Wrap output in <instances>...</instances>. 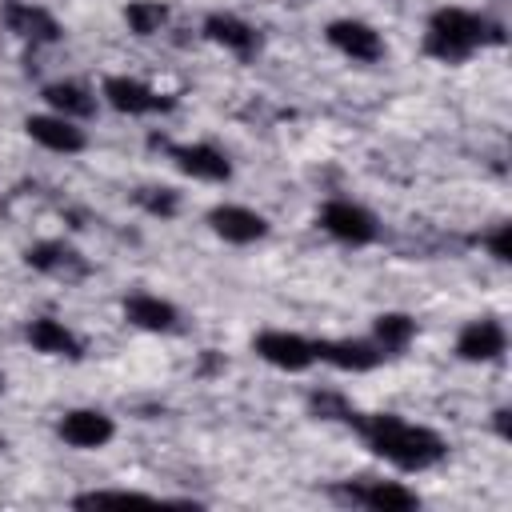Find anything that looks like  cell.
<instances>
[{
	"mask_svg": "<svg viewBox=\"0 0 512 512\" xmlns=\"http://www.w3.org/2000/svg\"><path fill=\"white\" fill-rule=\"evenodd\" d=\"M316 364H328L336 372H372L384 364V352L372 336H340V340H312Z\"/></svg>",
	"mask_w": 512,
	"mask_h": 512,
	"instance_id": "10",
	"label": "cell"
},
{
	"mask_svg": "<svg viewBox=\"0 0 512 512\" xmlns=\"http://www.w3.org/2000/svg\"><path fill=\"white\" fill-rule=\"evenodd\" d=\"M40 96H44L48 112H60L68 120H88L100 108V96L88 84H80V80H52V84H44Z\"/></svg>",
	"mask_w": 512,
	"mask_h": 512,
	"instance_id": "19",
	"label": "cell"
},
{
	"mask_svg": "<svg viewBox=\"0 0 512 512\" xmlns=\"http://www.w3.org/2000/svg\"><path fill=\"white\" fill-rule=\"evenodd\" d=\"M100 100L112 108V112H120V116H160V112H168L176 100L172 96H164V92H156L152 84H144V80H136V76H104V84H100Z\"/></svg>",
	"mask_w": 512,
	"mask_h": 512,
	"instance_id": "7",
	"label": "cell"
},
{
	"mask_svg": "<svg viewBox=\"0 0 512 512\" xmlns=\"http://www.w3.org/2000/svg\"><path fill=\"white\" fill-rule=\"evenodd\" d=\"M332 496H340L352 508H368V512H412L420 508V496L400 484V480H380V476H356V480H340L332 488Z\"/></svg>",
	"mask_w": 512,
	"mask_h": 512,
	"instance_id": "4",
	"label": "cell"
},
{
	"mask_svg": "<svg viewBox=\"0 0 512 512\" xmlns=\"http://www.w3.org/2000/svg\"><path fill=\"white\" fill-rule=\"evenodd\" d=\"M316 224H320L324 236H332V240L344 244V248H368V244H376V236H380L376 216H372L364 204L348 200V196L324 200V208L316 212Z\"/></svg>",
	"mask_w": 512,
	"mask_h": 512,
	"instance_id": "3",
	"label": "cell"
},
{
	"mask_svg": "<svg viewBox=\"0 0 512 512\" xmlns=\"http://www.w3.org/2000/svg\"><path fill=\"white\" fill-rule=\"evenodd\" d=\"M124 24L136 36H156L168 24V4H160V0H132L124 8Z\"/></svg>",
	"mask_w": 512,
	"mask_h": 512,
	"instance_id": "21",
	"label": "cell"
},
{
	"mask_svg": "<svg viewBox=\"0 0 512 512\" xmlns=\"http://www.w3.org/2000/svg\"><path fill=\"white\" fill-rule=\"evenodd\" d=\"M24 264L36 268L40 276H52V280H64V284L84 280L92 272L88 256L80 248H72L68 240H36V244H28L24 248Z\"/></svg>",
	"mask_w": 512,
	"mask_h": 512,
	"instance_id": "9",
	"label": "cell"
},
{
	"mask_svg": "<svg viewBox=\"0 0 512 512\" xmlns=\"http://www.w3.org/2000/svg\"><path fill=\"white\" fill-rule=\"evenodd\" d=\"M56 436L68 444V448H80V452H92V448H104L112 436H116V420L100 408H68L60 420H56Z\"/></svg>",
	"mask_w": 512,
	"mask_h": 512,
	"instance_id": "12",
	"label": "cell"
},
{
	"mask_svg": "<svg viewBox=\"0 0 512 512\" xmlns=\"http://www.w3.org/2000/svg\"><path fill=\"white\" fill-rule=\"evenodd\" d=\"M152 500H156V496L136 492V488H92V492L72 496L76 508H96V504H152Z\"/></svg>",
	"mask_w": 512,
	"mask_h": 512,
	"instance_id": "23",
	"label": "cell"
},
{
	"mask_svg": "<svg viewBox=\"0 0 512 512\" xmlns=\"http://www.w3.org/2000/svg\"><path fill=\"white\" fill-rule=\"evenodd\" d=\"M500 40H504V28L496 20H488L484 12L460 8V4L436 8L424 24V56H432L440 64H464L480 48L500 44Z\"/></svg>",
	"mask_w": 512,
	"mask_h": 512,
	"instance_id": "2",
	"label": "cell"
},
{
	"mask_svg": "<svg viewBox=\"0 0 512 512\" xmlns=\"http://www.w3.org/2000/svg\"><path fill=\"white\" fill-rule=\"evenodd\" d=\"M252 352L276 372H308L316 364V344L288 328H264L252 336Z\"/></svg>",
	"mask_w": 512,
	"mask_h": 512,
	"instance_id": "6",
	"label": "cell"
},
{
	"mask_svg": "<svg viewBox=\"0 0 512 512\" xmlns=\"http://www.w3.org/2000/svg\"><path fill=\"white\" fill-rule=\"evenodd\" d=\"M4 24L12 36H20L24 44L40 48V44H56L64 36L60 20L44 8V4H32V0H4Z\"/></svg>",
	"mask_w": 512,
	"mask_h": 512,
	"instance_id": "13",
	"label": "cell"
},
{
	"mask_svg": "<svg viewBox=\"0 0 512 512\" xmlns=\"http://www.w3.org/2000/svg\"><path fill=\"white\" fill-rule=\"evenodd\" d=\"M24 132H28L40 148L60 152V156H76V152L88 148V136H84L80 120H68V116H60V112H36V116H28V120H24Z\"/></svg>",
	"mask_w": 512,
	"mask_h": 512,
	"instance_id": "14",
	"label": "cell"
},
{
	"mask_svg": "<svg viewBox=\"0 0 512 512\" xmlns=\"http://www.w3.org/2000/svg\"><path fill=\"white\" fill-rule=\"evenodd\" d=\"M24 340L44 352V356H56V360H80L84 356V340L56 316H36L24 324Z\"/></svg>",
	"mask_w": 512,
	"mask_h": 512,
	"instance_id": "18",
	"label": "cell"
},
{
	"mask_svg": "<svg viewBox=\"0 0 512 512\" xmlns=\"http://www.w3.org/2000/svg\"><path fill=\"white\" fill-rule=\"evenodd\" d=\"M0 392H4V376H0Z\"/></svg>",
	"mask_w": 512,
	"mask_h": 512,
	"instance_id": "26",
	"label": "cell"
},
{
	"mask_svg": "<svg viewBox=\"0 0 512 512\" xmlns=\"http://www.w3.org/2000/svg\"><path fill=\"white\" fill-rule=\"evenodd\" d=\"M324 40L340 52V56H348L352 64H376V60H384V36L368 24V20H356V16H340V20H332L328 28H324Z\"/></svg>",
	"mask_w": 512,
	"mask_h": 512,
	"instance_id": "8",
	"label": "cell"
},
{
	"mask_svg": "<svg viewBox=\"0 0 512 512\" xmlns=\"http://www.w3.org/2000/svg\"><path fill=\"white\" fill-rule=\"evenodd\" d=\"M492 424H496L500 436H508V408H496V412H492Z\"/></svg>",
	"mask_w": 512,
	"mask_h": 512,
	"instance_id": "25",
	"label": "cell"
},
{
	"mask_svg": "<svg viewBox=\"0 0 512 512\" xmlns=\"http://www.w3.org/2000/svg\"><path fill=\"white\" fill-rule=\"evenodd\" d=\"M480 248H484L492 260L508 264V260H512V248H508V224L500 220V224H492L488 232H480Z\"/></svg>",
	"mask_w": 512,
	"mask_h": 512,
	"instance_id": "24",
	"label": "cell"
},
{
	"mask_svg": "<svg viewBox=\"0 0 512 512\" xmlns=\"http://www.w3.org/2000/svg\"><path fill=\"white\" fill-rule=\"evenodd\" d=\"M372 340L380 344L384 356H396L416 340V320L408 312H380L372 320Z\"/></svg>",
	"mask_w": 512,
	"mask_h": 512,
	"instance_id": "20",
	"label": "cell"
},
{
	"mask_svg": "<svg viewBox=\"0 0 512 512\" xmlns=\"http://www.w3.org/2000/svg\"><path fill=\"white\" fill-rule=\"evenodd\" d=\"M508 352V328L496 316H476L456 332V356L468 364H492Z\"/></svg>",
	"mask_w": 512,
	"mask_h": 512,
	"instance_id": "11",
	"label": "cell"
},
{
	"mask_svg": "<svg viewBox=\"0 0 512 512\" xmlns=\"http://www.w3.org/2000/svg\"><path fill=\"white\" fill-rule=\"evenodd\" d=\"M120 308H124V320L140 332H176L180 328V308L156 292H128Z\"/></svg>",
	"mask_w": 512,
	"mask_h": 512,
	"instance_id": "17",
	"label": "cell"
},
{
	"mask_svg": "<svg viewBox=\"0 0 512 512\" xmlns=\"http://www.w3.org/2000/svg\"><path fill=\"white\" fill-rule=\"evenodd\" d=\"M152 144L164 148L168 160H172L184 176H192V180H200V184H228V180H232V160H228V152L216 148V144H208V140H188V144L152 140Z\"/></svg>",
	"mask_w": 512,
	"mask_h": 512,
	"instance_id": "5",
	"label": "cell"
},
{
	"mask_svg": "<svg viewBox=\"0 0 512 512\" xmlns=\"http://www.w3.org/2000/svg\"><path fill=\"white\" fill-rule=\"evenodd\" d=\"M208 228L224 244H236V248H248V244L268 236V220L256 208H248V204H216L208 212Z\"/></svg>",
	"mask_w": 512,
	"mask_h": 512,
	"instance_id": "15",
	"label": "cell"
},
{
	"mask_svg": "<svg viewBox=\"0 0 512 512\" xmlns=\"http://www.w3.org/2000/svg\"><path fill=\"white\" fill-rule=\"evenodd\" d=\"M132 200L148 212V216H160V220H172L180 212V192L168 188V184H144L132 192Z\"/></svg>",
	"mask_w": 512,
	"mask_h": 512,
	"instance_id": "22",
	"label": "cell"
},
{
	"mask_svg": "<svg viewBox=\"0 0 512 512\" xmlns=\"http://www.w3.org/2000/svg\"><path fill=\"white\" fill-rule=\"evenodd\" d=\"M344 420L356 428L364 448L396 472H428L448 456V444L436 428L404 420L396 412H356L352 408Z\"/></svg>",
	"mask_w": 512,
	"mask_h": 512,
	"instance_id": "1",
	"label": "cell"
},
{
	"mask_svg": "<svg viewBox=\"0 0 512 512\" xmlns=\"http://www.w3.org/2000/svg\"><path fill=\"white\" fill-rule=\"evenodd\" d=\"M200 32H204V40L220 44L224 52H232V56H240V60H252V56L260 52V32H256V24H248V20L236 16V12H208L204 24H200Z\"/></svg>",
	"mask_w": 512,
	"mask_h": 512,
	"instance_id": "16",
	"label": "cell"
}]
</instances>
